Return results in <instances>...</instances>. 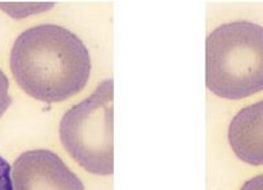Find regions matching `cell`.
Here are the masks:
<instances>
[{"label":"cell","mask_w":263,"mask_h":190,"mask_svg":"<svg viewBox=\"0 0 263 190\" xmlns=\"http://www.w3.org/2000/svg\"><path fill=\"white\" fill-rule=\"evenodd\" d=\"M11 71L30 97L58 103L85 88L92 62L77 35L58 25H39L22 32L14 41Z\"/></svg>","instance_id":"6da1fadb"},{"label":"cell","mask_w":263,"mask_h":190,"mask_svg":"<svg viewBox=\"0 0 263 190\" xmlns=\"http://www.w3.org/2000/svg\"><path fill=\"white\" fill-rule=\"evenodd\" d=\"M206 86L217 97L239 100L263 90V27L224 24L206 39Z\"/></svg>","instance_id":"7a4b0ae2"},{"label":"cell","mask_w":263,"mask_h":190,"mask_svg":"<svg viewBox=\"0 0 263 190\" xmlns=\"http://www.w3.org/2000/svg\"><path fill=\"white\" fill-rule=\"evenodd\" d=\"M114 81H102L92 95L74 105L60 122L63 148L88 172H114Z\"/></svg>","instance_id":"3957f363"},{"label":"cell","mask_w":263,"mask_h":190,"mask_svg":"<svg viewBox=\"0 0 263 190\" xmlns=\"http://www.w3.org/2000/svg\"><path fill=\"white\" fill-rule=\"evenodd\" d=\"M12 184L13 190H84L79 177L48 149L22 153L12 168Z\"/></svg>","instance_id":"277c9868"},{"label":"cell","mask_w":263,"mask_h":190,"mask_svg":"<svg viewBox=\"0 0 263 190\" xmlns=\"http://www.w3.org/2000/svg\"><path fill=\"white\" fill-rule=\"evenodd\" d=\"M229 141L242 162L263 166V100L242 108L232 118Z\"/></svg>","instance_id":"5b68a950"},{"label":"cell","mask_w":263,"mask_h":190,"mask_svg":"<svg viewBox=\"0 0 263 190\" xmlns=\"http://www.w3.org/2000/svg\"><path fill=\"white\" fill-rule=\"evenodd\" d=\"M54 3H0V8L14 18H24L31 14L49 11Z\"/></svg>","instance_id":"8992f818"},{"label":"cell","mask_w":263,"mask_h":190,"mask_svg":"<svg viewBox=\"0 0 263 190\" xmlns=\"http://www.w3.org/2000/svg\"><path fill=\"white\" fill-rule=\"evenodd\" d=\"M12 104V98L9 95V81L4 72L0 70V117L6 113Z\"/></svg>","instance_id":"52a82bcc"},{"label":"cell","mask_w":263,"mask_h":190,"mask_svg":"<svg viewBox=\"0 0 263 190\" xmlns=\"http://www.w3.org/2000/svg\"><path fill=\"white\" fill-rule=\"evenodd\" d=\"M0 190H13L12 168L3 157H0Z\"/></svg>","instance_id":"ba28073f"},{"label":"cell","mask_w":263,"mask_h":190,"mask_svg":"<svg viewBox=\"0 0 263 190\" xmlns=\"http://www.w3.org/2000/svg\"><path fill=\"white\" fill-rule=\"evenodd\" d=\"M241 190H263V174L252 177L242 185Z\"/></svg>","instance_id":"9c48e42d"}]
</instances>
